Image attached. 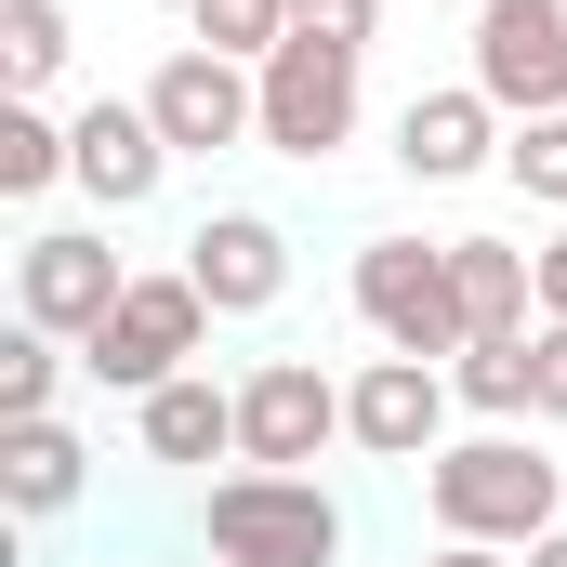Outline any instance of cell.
Returning a JSON list of instances; mask_svg holds the SVG:
<instances>
[{"mask_svg":"<svg viewBox=\"0 0 567 567\" xmlns=\"http://www.w3.org/2000/svg\"><path fill=\"white\" fill-rule=\"evenodd\" d=\"M0 80L13 93H53L66 80V0H0Z\"/></svg>","mask_w":567,"mask_h":567,"instance_id":"cell-19","label":"cell"},{"mask_svg":"<svg viewBox=\"0 0 567 567\" xmlns=\"http://www.w3.org/2000/svg\"><path fill=\"white\" fill-rule=\"evenodd\" d=\"M502 172H515L542 212H567V106L555 120H515V133H502Z\"/></svg>","mask_w":567,"mask_h":567,"instance_id":"cell-22","label":"cell"},{"mask_svg":"<svg viewBox=\"0 0 567 567\" xmlns=\"http://www.w3.org/2000/svg\"><path fill=\"white\" fill-rule=\"evenodd\" d=\"M357 66H370V53H343V40H303V27H290L278 53L251 66V80H265V145L303 158V172H317V158H343V145H357Z\"/></svg>","mask_w":567,"mask_h":567,"instance_id":"cell-5","label":"cell"},{"mask_svg":"<svg viewBox=\"0 0 567 567\" xmlns=\"http://www.w3.org/2000/svg\"><path fill=\"white\" fill-rule=\"evenodd\" d=\"M502 133H515V120H502L475 80H462V93H410V106H396V172H410V185H462V172L502 158Z\"/></svg>","mask_w":567,"mask_h":567,"instance_id":"cell-13","label":"cell"},{"mask_svg":"<svg viewBox=\"0 0 567 567\" xmlns=\"http://www.w3.org/2000/svg\"><path fill=\"white\" fill-rule=\"evenodd\" d=\"M528 370H542V423H567V317L528 330Z\"/></svg>","mask_w":567,"mask_h":567,"instance_id":"cell-24","label":"cell"},{"mask_svg":"<svg viewBox=\"0 0 567 567\" xmlns=\"http://www.w3.org/2000/svg\"><path fill=\"white\" fill-rule=\"evenodd\" d=\"M133 423H145V462H172V475H198V462H238V383L185 370V383L133 396Z\"/></svg>","mask_w":567,"mask_h":567,"instance_id":"cell-14","label":"cell"},{"mask_svg":"<svg viewBox=\"0 0 567 567\" xmlns=\"http://www.w3.org/2000/svg\"><path fill=\"white\" fill-rule=\"evenodd\" d=\"M475 93L502 120H555L567 106V0H488L475 13Z\"/></svg>","mask_w":567,"mask_h":567,"instance_id":"cell-9","label":"cell"},{"mask_svg":"<svg viewBox=\"0 0 567 567\" xmlns=\"http://www.w3.org/2000/svg\"><path fill=\"white\" fill-rule=\"evenodd\" d=\"M158 172H172V145H158L145 106H120V93L66 106V185H80L93 212H145V198H158Z\"/></svg>","mask_w":567,"mask_h":567,"instance_id":"cell-11","label":"cell"},{"mask_svg":"<svg viewBox=\"0 0 567 567\" xmlns=\"http://www.w3.org/2000/svg\"><path fill=\"white\" fill-rule=\"evenodd\" d=\"M290 27H303V40H343V53H370V40H383V0H290Z\"/></svg>","mask_w":567,"mask_h":567,"instance_id":"cell-23","label":"cell"},{"mask_svg":"<svg viewBox=\"0 0 567 567\" xmlns=\"http://www.w3.org/2000/svg\"><path fill=\"white\" fill-rule=\"evenodd\" d=\"M423 567H515V555H502V542H435Z\"/></svg>","mask_w":567,"mask_h":567,"instance_id":"cell-26","label":"cell"},{"mask_svg":"<svg viewBox=\"0 0 567 567\" xmlns=\"http://www.w3.org/2000/svg\"><path fill=\"white\" fill-rule=\"evenodd\" d=\"M449 278H462V330H475V343L542 330V251H515V238H449Z\"/></svg>","mask_w":567,"mask_h":567,"instance_id":"cell-15","label":"cell"},{"mask_svg":"<svg viewBox=\"0 0 567 567\" xmlns=\"http://www.w3.org/2000/svg\"><path fill=\"white\" fill-rule=\"evenodd\" d=\"M357 317H370V343L383 357H462L475 330H462V278H449V238H370L357 251Z\"/></svg>","mask_w":567,"mask_h":567,"instance_id":"cell-3","label":"cell"},{"mask_svg":"<svg viewBox=\"0 0 567 567\" xmlns=\"http://www.w3.org/2000/svg\"><path fill=\"white\" fill-rule=\"evenodd\" d=\"M120 290H133V265H120L93 225H40V238L13 251V317L53 330V343H93V330L120 317Z\"/></svg>","mask_w":567,"mask_h":567,"instance_id":"cell-7","label":"cell"},{"mask_svg":"<svg viewBox=\"0 0 567 567\" xmlns=\"http://www.w3.org/2000/svg\"><path fill=\"white\" fill-rule=\"evenodd\" d=\"M528 567H567V528H555V542H528Z\"/></svg>","mask_w":567,"mask_h":567,"instance_id":"cell-27","label":"cell"},{"mask_svg":"<svg viewBox=\"0 0 567 567\" xmlns=\"http://www.w3.org/2000/svg\"><path fill=\"white\" fill-rule=\"evenodd\" d=\"M53 383H66V343L13 317V343H0V423H53Z\"/></svg>","mask_w":567,"mask_h":567,"instance_id":"cell-21","label":"cell"},{"mask_svg":"<svg viewBox=\"0 0 567 567\" xmlns=\"http://www.w3.org/2000/svg\"><path fill=\"white\" fill-rule=\"evenodd\" d=\"M198 343H212V303H198V278L172 265V278H133V290H120V317L80 343V370L120 383V396H158V383L198 370Z\"/></svg>","mask_w":567,"mask_h":567,"instance_id":"cell-4","label":"cell"},{"mask_svg":"<svg viewBox=\"0 0 567 567\" xmlns=\"http://www.w3.org/2000/svg\"><path fill=\"white\" fill-rule=\"evenodd\" d=\"M133 106L158 120V145H172V158H225V145H265V80H251L238 53H198V40H185L158 80H145Z\"/></svg>","mask_w":567,"mask_h":567,"instance_id":"cell-6","label":"cell"},{"mask_svg":"<svg viewBox=\"0 0 567 567\" xmlns=\"http://www.w3.org/2000/svg\"><path fill=\"white\" fill-rule=\"evenodd\" d=\"M449 410H462V396H449L435 357H370V370L343 383V435H357L370 462H410V475L449 449Z\"/></svg>","mask_w":567,"mask_h":567,"instance_id":"cell-10","label":"cell"},{"mask_svg":"<svg viewBox=\"0 0 567 567\" xmlns=\"http://www.w3.org/2000/svg\"><path fill=\"white\" fill-rule=\"evenodd\" d=\"M80 488H93V449L66 423H0V502H13L27 528H53Z\"/></svg>","mask_w":567,"mask_h":567,"instance_id":"cell-16","label":"cell"},{"mask_svg":"<svg viewBox=\"0 0 567 567\" xmlns=\"http://www.w3.org/2000/svg\"><path fill=\"white\" fill-rule=\"evenodd\" d=\"M449 396H462L475 423H528V410H542V370H528V330H502V343H462V357H449Z\"/></svg>","mask_w":567,"mask_h":567,"instance_id":"cell-17","label":"cell"},{"mask_svg":"<svg viewBox=\"0 0 567 567\" xmlns=\"http://www.w3.org/2000/svg\"><path fill=\"white\" fill-rule=\"evenodd\" d=\"M198 542L212 567H343V502L317 488V475H212V502H198Z\"/></svg>","mask_w":567,"mask_h":567,"instance_id":"cell-2","label":"cell"},{"mask_svg":"<svg viewBox=\"0 0 567 567\" xmlns=\"http://www.w3.org/2000/svg\"><path fill=\"white\" fill-rule=\"evenodd\" d=\"M343 435V383L317 357H265L238 383V462L251 475H317V449Z\"/></svg>","mask_w":567,"mask_h":567,"instance_id":"cell-8","label":"cell"},{"mask_svg":"<svg viewBox=\"0 0 567 567\" xmlns=\"http://www.w3.org/2000/svg\"><path fill=\"white\" fill-rule=\"evenodd\" d=\"M185 40L198 53H238V66H265L290 40V0H185Z\"/></svg>","mask_w":567,"mask_h":567,"instance_id":"cell-20","label":"cell"},{"mask_svg":"<svg viewBox=\"0 0 567 567\" xmlns=\"http://www.w3.org/2000/svg\"><path fill=\"white\" fill-rule=\"evenodd\" d=\"M542 317H567V225L542 238Z\"/></svg>","mask_w":567,"mask_h":567,"instance_id":"cell-25","label":"cell"},{"mask_svg":"<svg viewBox=\"0 0 567 567\" xmlns=\"http://www.w3.org/2000/svg\"><path fill=\"white\" fill-rule=\"evenodd\" d=\"M185 278H198L212 317H265V303L290 290V225L278 212H212V225L185 238Z\"/></svg>","mask_w":567,"mask_h":567,"instance_id":"cell-12","label":"cell"},{"mask_svg":"<svg viewBox=\"0 0 567 567\" xmlns=\"http://www.w3.org/2000/svg\"><path fill=\"white\" fill-rule=\"evenodd\" d=\"M53 185H66V120L40 93H13L0 106V198H53Z\"/></svg>","mask_w":567,"mask_h":567,"instance_id":"cell-18","label":"cell"},{"mask_svg":"<svg viewBox=\"0 0 567 567\" xmlns=\"http://www.w3.org/2000/svg\"><path fill=\"white\" fill-rule=\"evenodd\" d=\"M423 502H435L449 542H502V555H528V542H555V528H567V475H555L515 423L449 435V449L423 462Z\"/></svg>","mask_w":567,"mask_h":567,"instance_id":"cell-1","label":"cell"}]
</instances>
